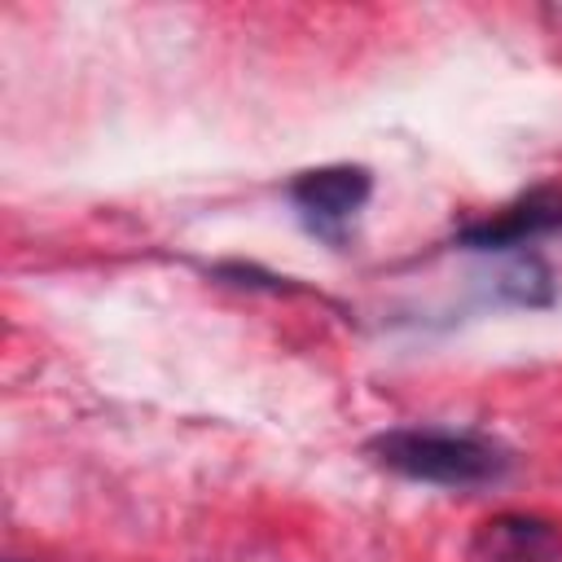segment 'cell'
Wrapping results in <instances>:
<instances>
[{
	"instance_id": "cell-1",
	"label": "cell",
	"mask_w": 562,
	"mask_h": 562,
	"mask_svg": "<svg viewBox=\"0 0 562 562\" xmlns=\"http://www.w3.org/2000/svg\"><path fill=\"white\" fill-rule=\"evenodd\" d=\"M369 452L378 465L435 487H487L509 474V452L487 435H470V430L404 426V430L378 435Z\"/></svg>"
},
{
	"instance_id": "cell-2",
	"label": "cell",
	"mask_w": 562,
	"mask_h": 562,
	"mask_svg": "<svg viewBox=\"0 0 562 562\" xmlns=\"http://www.w3.org/2000/svg\"><path fill=\"white\" fill-rule=\"evenodd\" d=\"M369 193H373V176H369L364 167H351V162H334V167L303 171V176H294V184H290V202H294V206L303 211V220H307L321 237H329V241L342 237V228L356 220V211L369 202Z\"/></svg>"
},
{
	"instance_id": "cell-3",
	"label": "cell",
	"mask_w": 562,
	"mask_h": 562,
	"mask_svg": "<svg viewBox=\"0 0 562 562\" xmlns=\"http://www.w3.org/2000/svg\"><path fill=\"white\" fill-rule=\"evenodd\" d=\"M562 228V189H531L518 202L492 211L487 220H474L457 233L461 246L470 250H509V246H527L544 233Z\"/></svg>"
},
{
	"instance_id": "cell-4",
	"label": "cell",
	"mask_w": 562,
	"mask_h": 562,
	"mask_svg": "<svg viewBox=\"0 0 562 562\" xmlns=\"http://www.w3.org/2000/svg\"><path fill=\"white\" fill-rule=\"evenodd\" d=\"M474 562H562V531L540 514H496L470 540Z\"/></svg>"
}]
</instances>
